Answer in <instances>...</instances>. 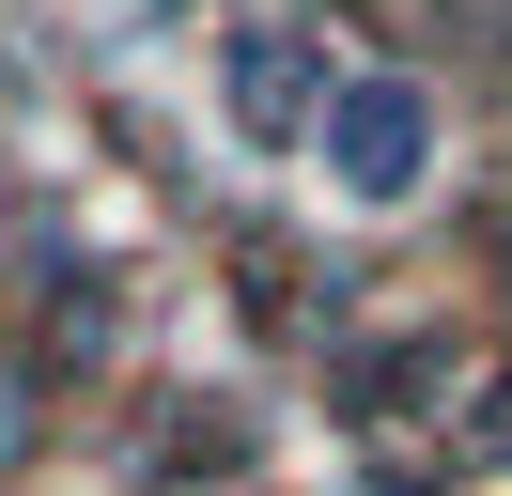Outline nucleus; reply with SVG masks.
<instances>
[{
  "instance_id": "obj_1",
  "label": "nucleus",
  "mask_w": 512,
  "mask_h": 496,
  "mask_svg": "<svg viewBox=\"0 0 512 496\" xmlns=\"http://www.w3.org/2000/svg\"><path fill=\"white\" fill-rule=\"evenodd\" d=\"M326 171H342V202H419V171H435V93L419 78H342L326 93Z\"/></svg>"
},
{
  "instance_id": "obj_2",
  "label": "nucleus",
  "mask_w": 512,
  "mask_h": 496,
  "mask_svg": "<svg viewBox=\"0 0 512 496\" xmlns=\"http://www.w3.org/2000/svg\"><path fill=\"white\" fill-rule=\"evenodd\" d=\"M233 124H249V140H311V31L295 16L233 31Z\"/></svg>"
}]
</instances>
